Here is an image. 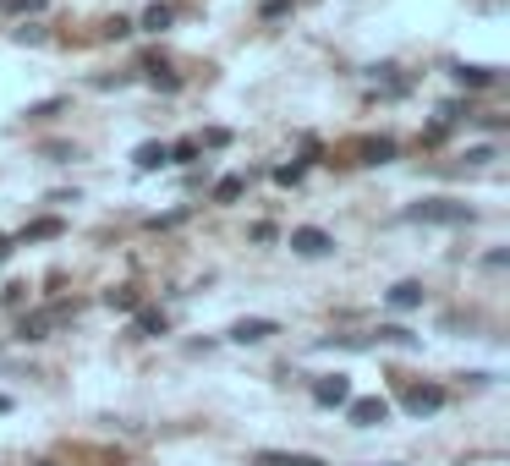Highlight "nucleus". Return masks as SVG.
I'll return each mask as SVG.
<instances>
[{"label": "nucleus", "mask_w": 510, "mask_h": 466, "mask_svg": "<svg viewBox=\"0 0 510 466\" xmlns=\"http://www.w3.org/2000/svg\"><path fill=\"white\" fill-rule=\"evenodd\" d=\"M0 412H12V395H0Z\"/></svg>", "instance_id": "nucleus-29"}, {"label": "nucleus", "mask_w": 510, "mask_h": 466, "mask_svg": "<svg viewBox=\"0 0 510 466\" xmlns=\"http://www.w3.org/2000/svg\"><path fill=\"white\" fill-rule=\"evenodd\" d=\"M105 307L110 313H132V307H143V296L132 286H116V291H105Z\"/></svg>", "instance_id": "nucleus-16"}, {"label": "nucleus", "mask_w": 510, "mask_h": 466, "mask_svg": "<svg viewBox=\"0 0 510 466\" xmlns=\"http://www.w3.org/2000/svg\"><path fill=\"white\" fill-rule=\"evenodd\" d=\"M143 72H148V83H154L159 93H176V88H181V77H176V72H171L159 55H148V60H143Z\"/></svg>", "instance_id": "nucleus-15"}, {"label": "nucleus", "mask_w": 510, "mask_h": 466, "mask_svg": "<svg viewBox=\"0 0 510 466\" xmlns=\"http://www.w3.org/2000/svg\"><path fill=\"white\" fill-rule=\"evenodd\" d=\"M60 105H67V99H44V105H34V110H28V121H44V115H55Z\"/></svg>", "instance_id": "nucleus-25"}, {"label": "nucleus", "mask_w": 510, "mask_h": 466, "mask_svg": "<svg viewBox=\"0 0 510 466\" xmlns=\"http://www.w3.org/2000/svg\"><path fill=\"white\" fill-rule=\"evenodd\" d=\"M291 6H297V0H264V17H285Z\"/></svg>", "instance_id": "nucleus-26"}, {"label": "nucleus", "mask_w": 510, "mask_h": 466, "mask_svg": "<svg viewBox=\"0 0 510 466\" xmlns=\"http://www.w3.org/2000/svg\"><path fill=\"white\" fill-rule=\"evenodd\" d=\"M105 34H110V39H126V34H132V22L116 17V22H105Z\"/></svg>", "instance_id": "nucleus-27"}, {"label": "nucleus", "mask_w": 510, "mask_h": 466, "mask_svg": "<svg viewBox=\"0 0 510 466\" xmlns=\"http://www.w3.org/2000/svg\"><path fill=\"white\" fill-rule=\"evenodd\" d=\"M132 335H138V340L165 335V313H159V307H132Z\"/></svg>", "instance_id": "nucleus-11"}, {"label": "nucleus", "mask_w": 510, "mask_h": 466, "mask_svg": "<svg viewBox=\"0 0 510 466\" xmlns=\"http://www.w3.org/2000/svg\"><path fill=\"white\" fill-rule=\"evenodd\" d=\"M55 236H67V220H60V214H44V220H28L17 241L28 247V241H55Z\"/></svg>", "instance_id": "nucleus-8"}, {"label": "nucleus", "mask_w": 510, "mask_h": 466, "mask_svg": "<svg viewBox=\"0 0 510 466\" xmlns=\"http://www.w3.org/2000/svg\"><path fill=\"white\" fill-rule=\"evenodd\" d=\"M450 72H456V83H461V88H494V83H499V72H494V67H466V60H461V67H450Z\"/></svg>", "instance_id": "nucleus-14"}, {"label": "nucleus", "mask_w": 510, "mask_h": 466, "mask_svg": "<svg viewBox=\"0 0 510 466\" xmlns=\"http://www.w3.org/2000/svg\"><path fill=\"white\" fill-rule=\"evenodd\" d=\"M357 154H363V165H390L395 160V138H363Z\"/></svg>", "instance_id": "nucleus-12"}, {"label": "nucleus", "mask_w": 510, "mask_h": 466, "mask_svg": "<svg viewBox=\"0 0 510 466\" xmlns=\"http://www.w3.org/2000/svg\"><path fill=\"white\" fill-rule=\"evenodd\" d=\"M72 313H77L72 302H55V307H44V313H28V319H22V329H17V340H28V346H34V340H50V329H55V324H67Z\"/></svg>", "instance_id": "nucleus-2"}, {"label": "nucleus", "mask_w": 510, "mask_h": 466, "mask_svg": "<svg viewBox=\"0 0 510 466\" xmlns=\"http://www.w3.org/2000/svg\"><path fill=\"white\" fill-rule=\"evenodd\" d=\"M198 148H203L198 138H181V143H171V165H193V160H198Z\"/></svg>", "instance_id": "nucleus-19"}, {"label": "nucleus", "mask_w": 510, "mask_h": 466, "mask_svg": "<svg viewBox=\"0 0 510 466\" xmlns=\"http://www.w3.org/2000/svg\"><path fill=\"white\" fill-rule=\"evenodd\" d=\"M6 253H12V241H6V236H0V264H6Z\"/></svg>", "instance_id": "nucleus-28"}, {"label": "nucleus", "mask_w": 510, "mask_h": 466, "mask_svg": "<svg viewBox=\"0 0 510 466\" xmlns=\"http://www.w3.org/2000/svg\"><path fill=\"white\" fill-rule=\"evenodd\" d=\"M269 335H280L275 319H242V324H231V340H236V346H259V340H269Z\"/></svg>", "instance_id": "nucleus-7"}, {"label": "nucleus", "mask_w": 510, "mask_h": 466, "mask_svg": "<svg viewBox=\"0 0 510 466\" xmlns=\"http://www.w3.org/2000/svg\"><path fill=\"white\" fill-rule=\"evenodd\" d=\"M252 466H330V461L302 455V450H259V455H252Z\"/></svg>", "instance_id": "nucleus-9"}, {"label": "nucleus", "mask_w": 510, "mask_h": 466, "mask_svg": "<svg viewBox=\"0 0 510 466\" xmlns=\"http://www.w3.org/2000/svg\"><path fill=\"white\" fill-rule=\"evenodd\" d=\"M401 407H406L411 417H428V412L444 407V390H439V384H411V390H401Z\"/></svg>", "instance_id": "nucleus-5"}, {"label": "nucleus", "mask_w": 510, "mask_h": 466, "mask_svg": "<svg viewBox=\"0 0 510 466\" xmlns=\"http://www.w3.org/2000/svg\"><path fill=\"white\" fill-rule=\"evenodd\" d=\"M0 12H44V0H0Z\"/></svg>", "instance_id": "nucleus-22"}, {"label": "nucleus", "mask_w": 510, "mask_h": 466, "mask_svg": "<svg viewBox=\"0 0 510 466\" xmlns=\"http://www.w3.org/2000/svg\"><path fill=\"white\" fill-rule=\"evenodd\" d=\"M494 160V148L489 143H477V148H466V165H489Z\"/></svg>", "instance_id": "nucleus-24"}, {"label": "nucleus", "mask_w": 510, "mask_h": 466, "mask_svg": "<svg viewBox=\"0 0 510 466\" xmlns=\"http://www.w3.org/2000/svg\"><path fill=\"white\" fill-rule=\"evenodd\" d=\"M385 296H390L395 313H411V307H423V286H418V280H395Z\"/></svg>", "instance_id": "nucleus-10"}, {"label": "nucleus", "mask_w": 510, "mask_h": 466, "mask_svg": "<svg viewBox=\"0 0 510 466\" xmlns=\"http://www.w3.org/2000/svg\"><path fill=\"white\" fill-rule=\"evenodd\" d=\"M346 423H352V428H379V423H390V400H385V395L346 400Z\"/></svg>", "instance_id": "nucleus-3"}, {"label": "nucleus", "mask_w": 510, "mask_h": 466, "mask_svg": "<svg viewBox=\"0 0 510 466\" xmlns=\"http://www.w3.org/2000/svg\"><path fill=\"white\" fill-rule=\"evenodd\" d=\"M242 193H247L242 176H219V181H214V203H236Z\"/></svg>", "instance_id": "nucleus-17"}, {"label": "nucleus", "mask_w": 510, "mask_h": 466, "mask_svg": "<svg viewBox=\"0 0 510 466\" xmlns=\"http://www.w3.org/2000/svg\"><path fill=\"white\" fill-rule=\"evenodd\" d=\"M198 143H209V148H226V143H231V132H226V127H209Z\"/></svg>", "instance_id": "nucleus-23"}, {"label": "nucleus", "mask_w": 510, "mask_h": 466, "mask_svg": "<svg viewBox=\"0 0 510 466\" xmlns=\"http://www.w3.org/2000/svg\"><path fill=\"white\" fill-rule=\"evenodd\" d=\"M291 253H302V258H324V253H335V236L318 231V225H297V231H291Z\"/></svg>", "instance_id": "nucleus-4"}, {"label": "nucleus", "mask_w": 510, "mask_h": 466, "mask_svg": "<svg viewBox=\"0 0 510 466\" xmlns=\"http://www.w3.org/2000/svg\"><path fill=\"white\" fill-rule=\"evenodd\" d=\"M171 17H176V12H171V6H159V0H154V6L143 12V28H148V34H165V28H171Z\"/></svg>", "instance_id": "nucleus-18"}, {"label": "nucleus", "mask_w": 510, "mask_h": 466, "mask_svg": "<svg viewBox=\"0 0 510 466\" xmlns=\"http://www.w3.org/2000/svg\"><path fill=\"white\" fill-rule=\"evenodd\" d=\"M406 220L411 225H472V209L456 198H423V203L406 209Z\"/></svg>", "instance_id": "nucleus-1"}, {"label": "nucleus", "mask_w": 510, "mask_h": 466, "mask_svg": "<svg viewBox=\"0 0 510 466\" xmlns=\"http://www.w3.org/2000/svg\"><path fill=\"white\" fill-rule=\"evenodd\" d=\"M379 340H395V346H418V335L401 329V324H385V329H379Z\"/></svg>", "instance_id": "nucleus-20"}, {"label": "nucleus", "mask_w": 510, "mask_h": 466, "mask_svg": "<svg viewBox=\"0 0 510 466\" xmlns=\"http://www.w3.org/2000/svg\"><path fill=\"white\" fill-rule=\"evenodd\" d=\"M313 400H318V407H346V400H352V379H346V373L313 379Z\"/></svg>", "instance_id": "nucleus-6"}, {"label": "nucleus", "mask_w": 510, "mask_h": 466, "mask_svg": "<svg viewBox=\"0 0 510 466\" xmlns=\"http://www.w3.org/2000/svg\"><path fill=\"white\" fill-rule=\"evenodd\" d=\"M275 181H280V186H297V181H302V160H297V165H280Z\"/></svg>", "instance_id": "nucleus-21"}, {"label": "nucleus", "mask_w": 510, "mask_h": 466, "mask_svg": "<svg viewBox=\"0 0 510 466\" xmlns=\"http://www.w3.org/2000/svg\"><path fill=\"white\" fill-rule=\"evenodd\" d=\"M132 165H138V170H159V165H171V143H138Z\"/></svg>", "instance_id": "nucleus-13"}]
</instances>
